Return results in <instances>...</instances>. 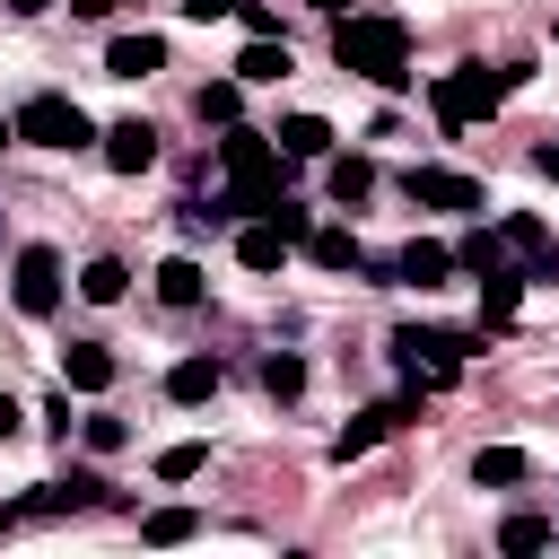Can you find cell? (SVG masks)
Masks as SVG:
<instances>
[{
	"instance_id": "1",
	"label": "cell",
	"mask_w": 559,
	"mask_h": 559,
	"mask_svg": "<svg viewBox=\"0 0 559 559\" xmlns=\"http://www.w3.org/2000/svg\"><path fill=\"white\" fill-rule=\"evenodd\" d=\"M332 61L349 70V79H376V87H402L411 79V26L402 17H384V9H349L341 26H332Z\"/></svg>"
},
{
	"instance_id": "2",
	"label": "cell",
	"mask_w": 559,
	"mask_h": 559,
	"mask_svg": "<svg viewBox=\"0 0 559 559\" xmlns=\"http://www.w3.org/2000/svg\"><path fill=\"white\" fill-rule=\"evenodd\" d=\"M480 349H489L480 332H445V323H402V332H393V367H402L419 393L454 384V376H463V358H480Z\"/></svg>"
},
{
	"instance_id": "3",
	"label": "cell",
	"mask_w": 559,
	"mask_h": 559,
	"mask_svg": "<svg viewBox=\"0 0 559 559\" xmlns=\"http://www.w3.org/2000/svg\"><path fill=\"white\" fill-rule=\"evenodd\" d=\"M498 96H507V79H498V70H480V61L445 70V79H437V131H463V122L498 114Z\"/></svg>"
},
{
	"instance_id": "4",
	"label": "cell",
	"mask_w": 559,
	"mask_h": 559,
	"mask_svg": "<svg viewBox=\"0 0 559 559\" xmlns=\"http://www.w3.org/2000/svg\"><path fill=\"white\" fill-rule=\"evenodd\" d=\"M9 122H17V140H35V148H87V140H96V122H87L70 96H52V87H44V96H26Z\"/></svg>"
},
{
	"instance_id": "5",
	"label": "cell",
	"mask_w": 559,
	"mask_h": 559,
	"mask_svg": "<svg viewBox=\"0 0 559 559\" xmlns=\"http://www.w3.org/2000/svg\"><path fill=\"white\" fill-rule=\"evenodd\" d=\"M9 297H17V314H35V323H44V314L61 306V253H52V245H26V253H17V280H9Z\"/></svg>"
},
{
	"instance_id": "6",
	"label": "cell",
	"mask_w": 559,
	"mask_h": 559,
	"mask_svg": "<svg viewBox=\"0 0 559 559\" xmlns=\"http://www.w3.org/2000/svg\"><path fill=\"white\" fill-rule=\"evenodd\" d=\"M402 419H419V384H411L402 402H376V411H358V419H349V428L332 437V463H358V454H367L376 437H393Z\"/></svg>"
},
{
	"instance_id": "7",
	"label": "cell",
	"mask_w": 559,
	"mask_h": 559,
	"mask_svg": "<svg viewBox=\"0 0 559 559\" xmlns=\"http://www.w3.org/2000/svg\"><path fill=\"white\" fill-rule=\"evenodd\" d=\"M402 192H411L419 210H480V201H489V192H480L472 175H454V166H411Z\"/></svg>"
},
{
	"instance_id": "8",
	"label": "cell",
	"mask_w": 559,
	"mask_h": 559,
	"mask_svg": "<svg viewBox=\"0 0 559 559\" xmlns=\"http://www.w3.org/2000/svg\"><path fill=\"white\" fill-rule=\"evenodd\" d=\"M105 166H114V175H140V166H157V131H148L140 114L105 122Z\"/></svg>"
},
{
	"instance_id": "9",
	"label": "cell",
	"mask_w": 559,
	"mask_h": 559,
	"mask_svg": "<svg viewBox=\"0 0 559 559\" xmlns=\"http://www.w3.org/2000/svg\"><path fill=\"white\" fill-rule=\"evenodd\" d=\"M288 253H297V236H288L280 218H245V227H236V262H245V271H280Z\"/></svg>"
},
{
	"instance_id": "10",
	"label": "cell",
	"mask_w": 559,
	"mask_h": 559,
	"mask_svg": "<svg viewBox=\"0 0 559 559\" xmlns=\"http://www.w3.org/2000/svg\"><path fill=\"white\" fill-rule=\"evenodd\" d=\"M166 70V35H114L105 44V79H157Z\"/></svg>"
},
{
	"instance_id": "11",
	"label": "cell",
	"mask_w": 559,
	"mask_h": 559,
	"mask_svg": "<svg viewBox=\"0 0 559 559\" xmlns=\"http://www.w3.org/2000/svg\"><path fill=\"white\" fill-rule=\"evenodd\" d=\"M445 271H454V253L428 245V236H411V245L393 253V280H411V288H445Z\"/></svg>"
},
{
	"instance_id": "12",
	"label": "cell",
	"mask_w": 559,
	"mask_h": 559,
	"mask_svg": "<svg viewBox=\"0 0 559 559\" xmlns=\"http://www.w3.org/2000/svg\"><path fill=\"white\" fill-rule=\"evenodd\" d=\"M236 79H245V87H280V79H288V44H280V35H253V44L236 52Z\"/></svg>"
},
{
	"instance_id": "13",
	"label": "cell",
	"mask_w": 559,
	"mask_h": 559,
	"mask_svg": "<svg viewBox=\"0 0 559 559\" xmlns=\"http://www.w3.org/2000/svg\"><path fill=\"white\" fill-rule=\"evenodd\" d=\"M524 280H533L524 262H498V271L480 280V314H489V323H515V306H524Z\"/></svg>"
},
{
	"instance_id": "14",
	"label": "cell",
	"mask_w": 559,
	"mask_h": 559,
	"mask_svg": "<svg viewBox=\"0 0 559 559\" xmlns=\"http://www.w3.org/2000/svg\"><path fill=\"white\" fill-rule=\"evenodd\" d=\"M61 384H70V393H105V384H114V358H105L96 341H70V349H61Z\"/></svg>"
},
{
	"instance_id": "15",
	"label": "cell",
	"mask_w": 559,
	"mask_h": 559,
	"mask_svg": "<svg viewBox=\"0 0 559 559\" xmlns=\"http://www.w3.org/2000/svg\"><path fill=\"white\" fill-rule=\"evenodd\" d=\"M271 140H280V157H332V122L323 114H288Z\"/></svg>"
},
{
	"instance_id": "16",
	"label": "cell",
	"mask_w": 559,
	"mask_h": 559,
	"mask_svg": "<svg viewBox=\"0 0 559 559\" xmlns=\"http://www.w3.org/2000/svg\"><path fill=\"white\" fill-rule=\"evenodd\" d=\"M297 253H306V262H314V271H358V262H367V253H358V236H349V227H314V236H306V245H297Z\"/></svg>"
},
{
	"instance_id": "17",
	"label": "cell",
	"mask_w": 559,
	"mask_h": 559,
	"mask_svg": "<svg viewBox=\"0 0 559 559\" xmlns=\"http://www.w3.org/2000/svg\"><path fill=\"white\" fill-rule=\"evenodd\" d=\"M201 288H210V280H201V262H192V253H166V262H157V297H166L175 314H183V306H201Z\"/></svg>"
},
{
	"instance_id": "18",
	"label": "cell",
	"mask_w": 559,
	"mask_h": 559,
	"mask_svg": "<svg viewBox=\"0 0 559 559\" xmlns=\"http://www.w3.org/2000/svg\"><path fill=\"white\" fill-rule=\"evenodd\" d=\"M498 262H515V253H507V236H498V227H472V236H463V245H454V271H472V280H489V271H498Z\"/></svg>"
},
{
	"instance_id": "19",
	"label": "cell",
	"mask_w": 559,
	"mask_h": 559,
	"mask_svg": "<svg viewBox=\"0 0 559 559\" xmlns=\"http://www.w3.org/2000/svg\"><path fill=\"white\" fill-rule=\"evenodd\" d=\"M166 393H175V402H210V393H218V358H175V367H166Z\"/></svg>"
},
{
	"instance_id": "20",
	"label": "cell",
	"mask_w": 559,
	"mask_h": 559,
	"mask_svg": "<svg viewBox=\"0 0 559 559\" xmlns=\"http://www.w3.org/2000/svg\"><path fill=\"white\" fill-rule=\"evenodd\" d=\"M192 114H201V122H218V131H227V122H236V114H245V79H210V87H201V96H192Z\"/></svg>"
},
{
	"instance_id": "21",
	"label": "cell",
	"mask_w": 559,
	"mask_h": 559,
	"mask_svg": "<svg viewBox=\"0 0 559 559\" xmlns=\"http://www.w3.org/2000/svg\"><path fill=\"white\" fill-rule=\"evenodd\" d=\"M122 288H131V271H122V262H114V253H96V262H87V271H79V297H87V306H114V297H122Z\"/></svg>"
},
{
	"instance_id": "22",
	"label": "cell",
	"mask_w": 559,
	"mask_h": 559,
	"mask_svg": "<svg viewBox=\"0 0 559 559\" xmlns=\"http://www.w3.org/2000/svg\"><path fill=\"white\" fill-rule=\"evenodd\" d=\"M262 393H271V402H297V393H306V358H297V349H271V358H262Z\"/></svg>"
},
{
	"instance_id": "23",
	"label": "cell",
	"mask_w": 559,
	"mask_h": 559,
	"mask_svg": "<svg viewBox=\"0 0 559 559\" xmlns=\"http://www.w3.org/2000/svg\"><path fill=\"white\" fill-rule=\"evenodd\" d=\"M472 480H480V489H515V480H524V454H515V445H480V454H472Z\"/></svg>"
},
{
	"instance_id": "24",
	"label": "cell",
	"mask_w": 559,
	"mask_h": 559,
	"mask_svg": "<svg viewBox=\"0 0 559 559\" xmlns=\"http://www.w3.org/2000/svg\"><path fill=\"white\" fill-rule=\"evenodd\" d=\"M323 183H332V201H367V192H376V166H367V157H332Z\"/></svg>"
},
{
	"instance_id": "25",
	"label": "cell",
	"mask_w": 559,
	"mask_h": 559,
	"mask_svg": "<svg viewBox=\"0 0 559 559\" xmlns=\"http://www.w3.org/2000/svg\"><path fill=\"white\" fill-rule=\"evenodd\" d=\"M559 542V524H542V515H507L498 524V550H550Z\"/></svg>"
},
{
	"instance_id": "26",
	"label": "cell",
	"mask_w": 559,
	"mask_h": 559,
	"mask_svg": "<svg viewBox=\"0 0 559 559\" xmlns=\"http://www.w3.org/2000/svg\"><path fill=\"white\" fill-rule=\"evenodd\" d=\"M140 533H148V542L166 550V542H192V533H201V515H192V507H157V515H148Z\"/></svg>"
},
{
	"instance_id": "27",
	"label": "cell",
	"mask_w": 559,
	"mask_h": 559,
	"mask_svg": "<svg viewBox=\"0 0 559 559\" xmlns=\"http://www.w3.org/2000/svg\"><path fill=\"white\" fill-rule=\"evenodd\" d=\"M79 428H87V445H96V454H122V445H131V428H122L114 411H96V419H79Z\"/></svg>"
},
{
	"instance_id": "28",
	"label": "cell",
	"mask_w": 559,
	"mask_h": 559,
	"mask_svg": "<svg viewBox=\"0 0 559 559\" xmlns=\"http://www.w3.org/2000/svg\"><path fill=\"white\" fill-rule=\"evenodd\" d=\"M201 463H210V454H201V445L183 437V445H166V454H157V480H192Z\"/></svg>"
},
{
	"instance_id": "29",
	"label": "cell",
	"mask_w": 559,
	"mask_h": 559,
	"mask_svg": "<svg viewBox=\"0 0 559 559\" xmlns=\"http://www.w3.org/2000/svg\"><path fill=\"white\" fill-rule=\"evenodd\" d=\"M236 17H245V35H280V17H271L262 0H236Z\"/></svg>"
},
{
	"instance_id": "30",
	"label": "cell",
	"mask_w": 559,
	"mask_h": 559,
	"mask_svg": "<svg viewBox=\"0 0 559 559\" xmlns=\"http://www.w3.org/2000/svg\"><path fill=\"white\" fill-rule=\"evenodd\" d=\"M17 428H26V411H17L9 393H0V437H17Z\"/></svg>"
},
{
	"instance_id": "31",
	"label": "cell",
	"mask_w": 559,
	"mask_h": 559,
	"mask_svg": "<svg viewBox=\"0 0 559 559\" xmlns=\"http://www.w3.org/2000/svg\"><path fill=\"white\" fill-rule=\"evenodd\" d=\"M70 9H79V17H114V0H70Z\"/></svg>"
},
{
	"instance_id": "32",
	"label": "cell",
	"mask_w": 559,
	"mask_h": 559,
	"mask_svg": "<svg viewBox=\"0 0 559 559\" xmlns=\"http://www.w3.org/2000/svg\"><path fill=\"white\" fill-rule=\"evenodd\" d=\"M533 166H542V175H550V183H559V140H550V148H542V157H533Z\"/></svg>"
},
{
	"instance_id": "33",
	"label": "cell",
	"mask_w": 559,
	"mask_h": 559,
	"mask_svg": "<svg viewBox=\"0 0 559 559\" xmlns=\"http://www.w3.org/2000/svg\"><path fill=\"white\" fill-rule=\"evenodd\" d=\"M9 9H17V17H44V9H52V0H9Z\"/></svg>"
},
{
	"instance_id": "34",
	"label": "cell",
	"mask_w": 559,
	"mask_h": 559,
	"mask_svg": "<svg viewBox=\"0 0 559 559\" xmlns=\"http://www.w3.org/2000/svg\"><path fill=\"white\" fill-rule=\"evenodd\" d=\"M9 140H17V122H0V148H9Z\"/></svg>"
}]
</instances>
